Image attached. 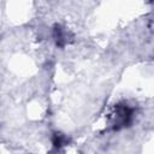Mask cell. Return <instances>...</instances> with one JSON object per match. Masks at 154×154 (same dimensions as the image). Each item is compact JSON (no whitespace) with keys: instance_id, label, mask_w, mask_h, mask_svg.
<instances>
[{"instance_id":"6da1fadb","label":"cell","mask_w":154,"mask_h":154,"mask_svg":"<svg viewBox=\"0 0 154 154\" xmlns=\"http://www.w3.org/2000/svg\"><path fill=\"white\" fill-rule=\"evenodd\" d=\"M135 118V108L126 102H118L109 114V128L112 131H120L129 128Z\"/></svg>"},{"instance_id":"7a4b0ae2","label":"cell","mask_w":154,"mask_h":154,"mask_svg":"<svg viewBox=\"0 0 154 154\" xmlns=\"http://www.w3.org/2000/svg\"><path fill=\"white\" fill-rule=\"evenodd\" d=\"M52 35H53V38L55 41V45L60 48H64L71 40V34L70 31L63 26L61 24H54L53 25V30H52Z\"/></svg>"},{"instance_id":"3957f363","label":"cell","mask_w":154,"mask_h":154,"mask_svg":"<svg viewBox=\"0 0 154 154\" xmlns=\"http://www.w3.org/2000/svg\"><path fill=\"white\" fill-rule=\"evenodd\" d=\"M52 143H53L54 148L60 149V148L67 146V144L70 143V140H69V137H67L65 134H63V132H54V134L52 135Z\"/></svg>"}]
</instances>
